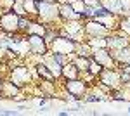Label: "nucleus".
<instances>
[{
	"label": "nucleus",
	"instance_id": "nucleus-1",
	"mask_svg": "<svg viewBox=\"0 0 130 116\" xmlns=\"http://www.w3.org/2000/svg\"><path fill=\"white\" fill-rule=\"evenodd\" d=\"M38 7V18L37 19L45 23V24H61V16H59V2L52 0H37Z\"/></svg>",
	"mask_w": 130,
	"mask_h": 116
},
{
	"label": "nucleus",
	"instance_id": "nucleus-2",
	"mask_svg": "<svg viewBox=\"0 0 130 116\" xmlns=\"http://www.w3.org/2000/svg\"><path fill=\"white\" fill-rule=\"evenodd\" d=\"M7 80H10L14 85H18L19 88H24L31 85L33 83V75H31V64L28 62H21L18 66H14V68L9 69V73H7Z\"/></svg>",
	"mask_w": 130,
	"mask_h": 116
},
{
	"label": "nucleus",
	"instance_id": "nucleus-3",
	"mask_svg": "<svg viewBox=\"0 0 130 116\" xmlns=\"http://www.w3.org/2000/svg\"><path fill=\"white\" fill-rule=\"evenodd\" d=\"M57 81L62 83V88L73 97V101H83V97L85 94L89 92V83L85 81V80H82V78H73V80H62L59 78Z\"/></svg>",
	"mask_w": 130,
	"mask_h": 116
},
{
	"label": "nucleus",
	"instance_id": "nucleus-4",
	"mask_svg": "<svg viewBox=\"0 0 130 116\" xmlns=\"http://www.w3.org/2000/svg\"><path fill=\"white\" fill-rule=\"evenodd\" d=\"M59 37H66V38H71L75 42H83L85 40L83 21H61Z\"/></svg>",
	"mask_w": 130,
	"mask_h": 116
},
{
	"label": "nucleus",
	"instance_id": "nucleus-5",
	"mask_svg": "<svg viewBox=\"0 0 130 116\" xmlns=\"http://www.w3.org/2000/svg\"><path fill=\"white\" fill-rule=\"evenodd\" d=\"M75 47H76V42L75 40L66 38V37H57L49 45V50L54 52V54H66L71 59V56L75 54Z\"/></svg>",
	"mask_w": 130,
	"mask_h": 116
},
{
	"label": "nucleus",
	"instance_id": "nucleus-6",
	"mask_svg": "<svg viewBox=\"0 0 130 116\" xmlns=\"http://www.w3.org/2000/svg\"><path fill=\"white\" fill-rule=\"evenodd\" d=\"M18 26H19V16L12 10H4L0 16V29H4L7 35H14L18 33Z\"/></svg>",
	"mask_w": 130,
	"mask_h": 116
},
{
	"label": "nucleus",
	"instance_id": "nucleus-7",
	"mask_svg": "<svg viewBox=\"0 0 130 116\" xmlns=\"http://www.w3.org/2000/svg\"><path fill=\"white\" fill-rule=\"evenodd\" d=\"M90 57L94 59L95 62H99L104 69H118V64L113 59V56H111V52L108 48H97V50H94Z\"/></svg>",
	"mask_w": 130,
	"mask_h": 116
},
{
	"label": "nucleus",
	"instance_id": "nucleus-8",
	"mask_svg": "<svg viewBox=\"0 0 130 116\" xmlns=\"http://www.w3.org/2000/svg\"><path fill=\"white\" fill-rule=\"evenodd\" d=\"M97 81L106 85L109 90H115V88L121 87V81H120V71L118 69H102L99 76H97Z\"/></svg>",
	"mask_w": 130,
	"mask_h": 116
},
{
	"label": "nucleus",
	"instance_id": "nucleus-9",
	"mask_svg": "<svg viewBox=\"0 0 130 116\" xmlns=\"http://www.w3.org/2000/svg\"><path fill=\"white\" fill-rule=\"evenodd\" d=\"M83 31H85V38L87 37H108L111 31L108 28H104L99 21L92 19H85L83 21Z\"/></svg>",
	"mask_w": 130,
	"mask_h": 116
},
{
	"label": "nucleus",
	"instance_id": "nucleus-10",
	"mask_svg": "<svg viewBox=\"0 0 130 116\" xmlns=\"http://www.w3.org/2000/svg\"><path fill=\"white\" fill-rule=\"evenodd\" d=\"M28 43H30V56L42 57L45 52H49V45L40 35H28Z\"/></svg>",
	"mask_w": 130,
	"mask_h": 116
},
{
	"label": "nucleus",
	"instance_id": "nucleus-11",
	"mask_svg": "<svg viewBox=\"0 0 130 116\" xmlns=\"http://www.w3.org/2000/svg\"><path fill=\"white\" fill-rule=\"evenodd\" d=\"M130 43V37H123V35H118L116 31H111L109 35L106 37V48L108 50H118V48H123Z\"/></svg>",
	"mask_w": 130,
	"mask_h": 116
},
{
	"label": "nucleus",
	"instance_id": "nucleus-12",
	"mask_svg": "<svg viewBox=\"0 0 130 116\" xmlns=\"http://www.w3.org/2000/svg\"><path fill=\"white\" fill-rule=\"evenodd\" d=\"M59 16L61 21H83L78 12H75L70 2H59Z\"/></svg>",
	"mask_w": 130,
	"mask_h": 116
},
{
	"label": "nucleus",
	"instance_id": "nucleus-13",
	"mask_svg": "<svg viewBox=\"0 0 130 116\" xmlns=\"http://www.w3.org/2000/svg\"><path fill=\"white\" fill-rule=\"evenodd\" d=\"M40 61L45 64V66H47V68H49V71L54 75V78H56V80H59V78H61V69H62V66H61L59 62L54 59V56H52V52H50V50H49V52H45V54L42 56Z\"/></svg>",
	"mask_w": 130,
	"mask_h": 116
},
{
	"label": "nucleus",
	"instance_id": "nucleus-14",
	"mask_svg": "<svg viewBox=\"0 0 130 116\" xmlns=\"http://www.w3.org/2000/svg\"><path fill=\"white\" fill-rule=\"evenodd\" d=\"M95 21H99L104 28H108L109 31H115L118 29V23H120V16L118 14H113V12H108V14H102V16H95L94 18Z\"/></svg>",
	"mask_w": 130,
	"mask_h": 116
},
{
	"label": "nucleus",
	"instance_id": "nucleus-15",
	"mask_svg": "<svg viewBox=\"0 0 130 116\" xmlns=\"http://www.w3.org/2000/svg\"><path fill=\"white\" fill-rule=\"evenodd\" d=\"M0 92H2V95H4V99H16L18 95H21L23 94V88H19L18 85H14L10 80H4V85H2V88H0Z\"/></svg>",
	"mask_w": 130,
	"mask_h": 116
},
{
	"label": "nucleus",
	"instance_id": "nucleus-16",
	"mask_svg": "<svg viewBox=\"0 0 130 116\" xmlns=\"http://www.w3.org/2000/svg\"><path fill=\"white\" fill-rule=\"evenodd\" d=\"M113 59L116 61L118 66H123V64H130V43L123 48H118V50H109Z\"/></svg>",
	"mask_w": 130,
	"mask_h": 116
},
{
	"label": "nucleus",
	"instance_id": "nucleus-17",
	"mask_svg": "<svg viewBox=\"0 0 130 116\" xmlns=\"http://www.w3.org/2000/svg\"><path fill=\"white\" fill-rule=\"evenodd\" d=\"M109 99L115 102H130V90L127 85H121V87L115 88L109 92Z\"/></svg>",
	"mask_w": 130,
	"mask_h": 116
},
{
	"label": "nucleus",
	"instance_id": "nucleus-18",
	"mask_svg": "<svg viewBox=\"0 0 130 116\" xmlns=\"http://www.w3.org/2000/svg\"><path fill=\"white\" fill-rule=\"evenodd\" d=\"M61 78L62 80H73V78H80V71L78 68L75 66V62L73 61H68L62 69H61Z\"/></svg>",
	"mask_w": 130,
	"mask_h": 116
},
{
	"label": "nucleus",
	"instance_id": "nucleus-19",
	"mask_svg": "<svg viewBox=\"0 0 130 116\" xmlns=\"http://www.w3.org/2000/svg\"><path fill=\"white\" fill-rule=\"evenodd\" d=\"M35 71H37V76H38V80H47V81H57L56 78H54V75L49 71V68L42 62V61H38L37 64H35Z\"/></svg>",
	"mask_w": 130,
	"mask_h": 116
},
{
	"label": "nucleus",
	"instance_id": "nucleus-20",
	"mask_svg": "<svg viewBox=\"0 0 130 116\" xmlns=\"http://www.w3.org/2000/svg\"><path fill=\"white\" fill-rule=\"evenodd\" d=\"M45 31H47V24H45V23H42V21H38V19H31L26 35H40V37H43Z\"/></svg>",
	"mask_w": 130,
	"mask_h": 116
},
{
	"label": "nucleus",
	"instance_id": "nucleus-21",
	"mask_svg": "<svg viewBox=\"0 0 130 116\" xmlns=\"http://www.w3.org/2000/svg\"><path fill=\"white\" fill-rule=\"evenodd\" d=\"M71 61L75 62V66L78 68L80 73H87V71H89L90 57H83V56H76V54H73V56H71Z\"/></svg>",
	"mask_w": 130,
	"mask_h": 116
},
{
	"label": "nucleus",
	"instance_id": "nucleus-22",
	"mask_svg": "<svg viewBox=\"0 0 130 116\" xmlns=\"http://www.w3.org/2000/svg\"><path fill=\"white\" fill-rule=\"evenodd\" d=\"M92 47L83 40V42H76V47H75V54L76 56H83V57H90L92 56Z\"/></svg>",
	"mask_w": 130,
	"mask_h": 116
},
{
	"label": "nucleus",
	"instance_id": "nucleus-23",
	"mask_svg": "<svg viewBox=\"0 0 130 116\" xmlns=\"http://www.w3.org/2000/svg\"><path fill=\"white\" fill-rule=\"evenodd\" d=\"M85 42L89 43L92 50H97V48H106V37H87Z\"/></svg>",
	"mask_w": 130,
	"mask_h": 116
},
{
	"label": "nucleus",
	"instance_id": "nucleus-24",
	"mask_svg": "<svg viewBox=\"0 0 130 116\" xmlns=\"http://www.w3.org/2000/svg\"><path fill=\"white\" fill-rule=\"evenodd\" d=\"M24 10H26V16L31 19H37L38 18V7H37V0H24Z\"/></svg>",
	"mask_w": 130,
	"mask_h": 116
},
{
	"label": "nucleus",
	"instance_id": "nucleus-25",
	"mask_svg": "<svg viewBox=\"0 0 130 116\" xmlns=\"http://www.w3.org/2000/svg\"><path fill=\"white\" fill-rule=\"evenodd\" d=\"M118 29H120L123 35L130 37V18L125 16V18H120V23H118Z\"/></svg>",
	"mask_w": 130,
	"mask_h": 116
},
{
	"label": "nucleus",
	"instance_id": "nucleus-26",
	"mask_svg": "<svg viewBox=\"0 0 130 116\" xmlns=\"http://www.w3.org/2000/svg\"><path fill=\"white\" fill-rule=\"evenodd\" d=\"M10 10H12V12H16L19 18L26 16V10H24V0H14V4H12Z\"/></svg>",
	"mask_w": 130,
	"mask_h": 116
},
{
	"label": "nucleus",
	"instance_id": "nucleus-27",
	"mask_svg": "<svg viewBox=\"0 0 130 116\" xmlns=\"http://www.w3.org/2000/svg\"><path fill=\"white\" fill-rule=\"evenodd\" d=\"M102 66H101L99 62H95V61H94V59L90 57V64H89V71H87V73H90V75H92V76H99L101 73H102Z\"/></svg>",
	"mask_w": 130,
	"mask_h": 116
},
{
	"label": "nucleus",
	"instance_id": "nucleus-28",
	"mask_svg": "<svg viewBox=\"0 0 130 116\" xmlns=\"http://www.w3.org/2000/svg\"><path fill=\"white\" fill-rule=\"evenodd\" d=\"M30 23H31V18H28V16L19 18V26H18V31H19V33H26V31H28V26H30Z\"/></svg>",
	"mask_w": 130,
	"mask_h": 116
},
{
	"label": "nucleus",
	"instance_id": "nucleus-29",
	"mask_svg": "<svg viewBox=\"0 0 130 116\" xmlns=\"http://www.w3.org/2000/svg\"><path fill=\"white\" fill-rule=\"evenodd\" d=\"M71 5H73L75 12H78L80 16H82V12L85 10V4H83V0H75V2H71Z\"/></svg>",
	"mask_w": 130,
	"mask_h": 116
},
{
	"label": "nucleus",
	"instance_id": "nucleus-30",
	"mask_svg": "<svg viewBox=\"0 0 130 116\" xmlns=\"http://www.w3.org/2000/svg\"><path fill=\"white\" fill-rule=\"evenodd\" d=\"M52 56H54V59H56V61L59 62L61 66H64V64H66L68 61H71L70 56H66V54H54V52H52Z\"/></svg>",
	"mask_w": 130,
	"mask_h": 116
},
{
	"label": "nucleus",
	"instance_id": "nucleus-31",
	"mask_svg": "<svg viewBox=\"0 0 130 116\" xmlns=\"http://www.w3.org/2000/svg\"><path fill=\"white\" fill-rule=\"evenodd\" d=\"M118 71H120V81H121V85H128V83H130V75L127 73V71H123L121 68H118Z\"/></svg>",
	"mask_w": 130,
	"mask_h": 116
},
{
	"label": "nucleus",
	"instance_id": "nucleus-32",
	"mask_svg": "<svg viewBox=\"0 0 130 116\" xmlns=\"http://www.w3.org/2000/svg\"><path fill=\"white\" fill-rule=\"evenodd\" d=\"M19 111H10V109H0V116H16Z\"/></svg>",
	"mask_w": 130,
	"mask_h": 116
},
{
	"label": "nucleus",
	"instance_id": "nucleus-33",
	"mask_svg": "<svg viewBox=\"0 0 130 116\" xmlns=\"http://www.w3.org/2000/svg\"><path fill=\"white\" fill-rule=\"evenodd\" d=\"M83 4H85L87 7H99L101 0H83Z\"/></svg>",
	"mask_w": 130,
	"mask_h": 116
},
{
	"label": "nucleus",
	"instance_id": "nucleus-34",
	"mask_svg": "<svg viewBox=\"0 0 130 116\" xmlns=\"http://www.w3.org/2000/svg\"><path fill=\"white\" fill-rule=\"evenodd\" d=\"M95 16H102V14H108V12H109V10L106 9V7H102V5H99V7H95ZM95 16H94V18H95Z\"/></svg>",
	"mask_w": 130,
	"mask_h": 116
},
{
	"label": "nucleus",
	"instance_id": "nucleus-35",
	"mask_svg": "<svg viewBox=\"0 0 130 116\" xmlns=\"http://www.w3.org/2000/svg\"><path fill=\"white\" fill-rule=\"evenodd\" d=\"M12 4H14V0H0V5L5 10H9L10 7H12Z\"/></svg>",
	"mask_w": 130,
	"mask_h": 116
},
{
	"label": "nucleus",
	"instance_id": "nucleus-36",
	"mask_svg": "<svg viewBox=\"0 0 130 116\" xmlns=\"http://www.w3.org/2000/svg\"><path fill=\"white\" fill-rule=\"evenodd\" d=\"M118 68H121L123 71H127V73L130 75V64H123V66H118Z\"/></svg>",
	"mask_w": 130,
	"mask_h": 116
},
{
	"label": "nucleus",
	"instance_id": "nucleus-37",
	"mask_svg": "<svg viewBox=\"0 0 130 116\" xmlns=\"http://www.w3.org/2000/svg\"><path fill=\"white\" fill-rule=\"evenodd\" d=\"M57 114H59V116H68L70 113H68V111H61V113H57Z\"/></svg>",
	"mask_w": 130,
	"mask_h": 116
},
{
	"label": "nucleus",
	"instance_id": "nucleus-38",
	"mask_svg": "<svg viewBox=\"0 0 130 116\" xmlns=\"http://www.w3.org/2000/svg\"><path fill=\"white\" fill-rule=\"evenodd\" d=\"M4 80H5V76H2V75H0V88H2V85H4Z\"/></svg>",
	"mask_w": 130,
	"mask_h": 116
},
{
	"label": "nucleus",
	"instance_id": "nucleus-39",
	"mask_svg": "<svg viewBox=\"0 0 130 116\" xmlns=\"http://www.w3.org/2000/svg\"><path fill=\"white\" fill-rule=\"evenodd\" d=\"M127 113H128V114H130V104H128V107H127Z\"/></svg>",
	"mask_w": 130,
	"mask_h": 116
},
{
	"label": "nucleus",
	"instance_id": "nucleus-40",
	"mask_svg": "<svg viewBox=\"0 0 130 116\" xmlns=\"http://www.w3.org/2000/svg\"><path fill=\"white\" fill-rule=\"evenodd\" d=\"M0 99H4V95H2V92H0Z\"/></svg>",
	"mask_w": 130,
	"mask_h": 116
},
{
	"label": "nucleus",
	"instance_id": "nucleus-41",
	"mask_svg": "<svg viewBox=\"0 0 130 116\" xmlns=\"http://www.w3.org/2000/svg\"><path fill=\"white\" fill-rule=\"evenodd\" d=\"M52 2H61V0H52Z\"/></svg>",
	"mask_w": 130,
	"mask_h": 116
},
{
	"label": "nucleus",
	"instance_id": "nucleus-42",
	"mask_svg": "<svg viewBox=\"0 0 130 116\" xmlns=\"http://www.w3.org/2000/svg\"><path fill=\"white\" fill-rule=\"evenodd\" d=\"M127 87H128V90H130V83H128V85H127Z\"/></svg>",
	"mask_w": 130,
	"mask_h": 116
}]
</instances>
